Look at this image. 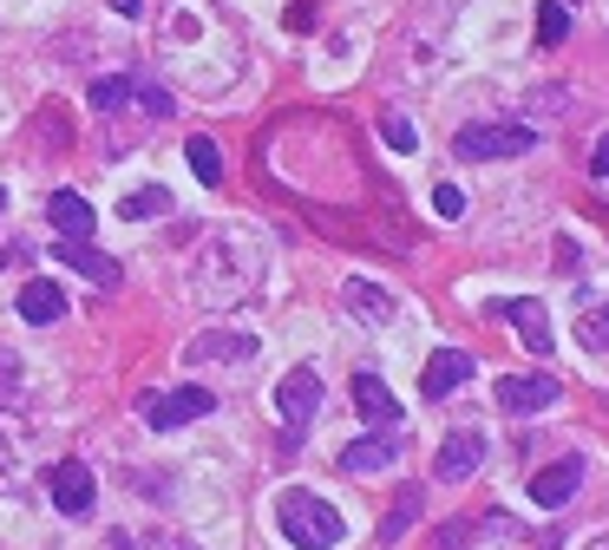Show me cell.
Returning <instances> with one entry per match:
<instances>
[{
	"instance_id": "19",
	"label": "cell",
	"mask_w": 609,
	"mask_h": 550,
	"mask_svg": "<svg viewBox=\"0 0 609 550\" xmlns=\"http://www.w3.org/2000/svg\"><path fill=\"white\" fill-rule=\"evenodd\" d=\"M538 39H544V46H564V39H571V13H564L558 0L538 7Z\"/></svg>"
},
{
	"instance_id": "22",
	"label": "cell",
	"mask_w": 609,
	"mask_h": 550,
	"mask_svg": "<svg viewBox=\"0 0 609 550\" xmlns=\"http://www.w3.org/2000/svg\"><path fill=\"white\" fill-rule=\"evenodd\" d=\"M125 92H131V79H98V85H92V105H98V112H118Z\"/></svg>"
},
{
	"instance_id": "9",
	"label": "cell",
	"mask_w": 609,
	"mask_h": 550,
	"mask_svg": "<svg viewBox=\"0 0 609 550\" xmlns=\"http://www.w3.org/2000/svg\"><path fill=\"white\" fill-rule=\"evenodd\" d=\"M459 381H472V354H459V348H440V354L426 361V374H420V394H426V400H446Z\"/></svg>"
},
{
	"instance_id": "18",
	"label": "cell",
	"mask_w": 609,
	"mask_h": 550,
	"mask_svg": "<svg viewBox=\"0 0 609 550\" xmlns=\"http://www.w3.org/2000/svg\"><path fill=\"white\" fill-rule=\"evenodd\" d=\"M348 308H354L361 321H387V315H394L387 289H374V282H348Z\"/></svg>"
},
{
	"instance_id": "6",
	"label": "cell",
	"mask_w": 609,
	"mask_h": 550,
	"mask_svg": "<svg viewBox=\"0 0 609 550\" xmlns=\"http://www.w3.org/2000/svg\"><path fill=\"white\" fill-rule=\"evenodd\" d=\"M499 407L505 413H544V407H558V381L551 374H512V381H499Z\"/></svg>"
},
{
	"instance_id": "3",
	"label": "cell",
	"mask_w": 609,
	"mask_h": 550,
	"mask_svg": "<svg viewBox=\"0 0 609 550\" xmlns=\"http://www.w3.org/2000/svg\"><path fill=\"white\" fill-rule=\"evenodd\" d=\"M453 151H459L466 164H492V157H518V151H531V125H466V131L453 138Z\"/></svg>"
},
{
	"instance_id": "26",
	"label": "cell",
	"mask_w": 609,
	"mask_h": 550,
	"mask_svg": "<svg viewBox=\"0 0 609 550\" xmlns=\"http://www.w3.org/2000/svg\"><path fill=\"white\" fill-rule=\"evenodd\" d=\"M138 98H144V112H151V118H171V92H164V85H144Z\"/></svg>"
},
{
	"instance_id": "16",
	"label": "cell",
	"mask_w": 609,
	"mask_h": 550,
	"mask_svg": "<svg viewBox=\"0 0 609 550\" xmlns=\"http://www.w3.org/2000/svg\"><path fill=\"white\" fill-rule=\"evenodd\" d=\"M59 262H72V269H85L98 289H118V262L112 256H98V249H85V243H66V249H52Z\"/></svg>"
},
{
	"instance_id": "1",
	"label": "cell",
	"mask_w": 609,
	"mask_h": 550,
	"mask_svg": "<svg viewBox=\"0 0 609 550\" xmlns=\"http://www.w3.org/2000/svg\"><path fill=\"white\" fill-rule=\"evenodd\" d=\"M276 525H282V538H289L295 550H335L341 538H348L341 512H335L328 499H315V492H282Z\"/></svg>"
},
{
	"instance_id": "30",
	"label": "cell",
	"mask_w": 609,
	"mask_h": 550,
	"mask_svg": "<svg viewBox=\"0 0 609 550\" xmlns=\"http://www.w3.org/2000/svg\"><path fill=\"white\" fill-rule=\"evenodd\" d=\"M0 203H7V197H0Z\"/></svg>"
},
{
	"instance_id": "25",
	"label": "cell",
	"mask_w": 609,
	"mask_h": 550,
	"mask_svg": "<svg viewBox=\"0 0 609 550\" xmlns=\"http://www.w3.org/2000/svg\"><path fill=\"white\" fill-rule=\"evenodd\" d=\"M433 210H440V217H466V190L440 184V190H433Z\"/></svg>"
},
{
	"instance_id": "5",
	"label": "cell",
	"mask_w": 609,
	"mask_h": 550,
	"mask_svg": "<svg viewBox=\"0 0 609 550\" xmlns=\"http://www.w3.org/2000/svg\"><path fill=\"white\" fill-rule=\"evenodd\" d=\"M216 400L203 394V387H177V394H151L144 400V426L151 433H171V426H190V420H203Z\"/></svg>"
},
{
	"instance_id": "15",
	"label": "cell",
	"mask_w": 609,
	"mask_h": 550,
	"mask_svg": "<svg viewBox=\"0 0 609 550\" xmlns=\"http://www.w3.org/2000/svg\"><path fill=\"white\" fill-rule=\"evenodd\" d=\"M387 466H394V440H354V446L341 453V472H354V479L387 472Z\"/></svg>"
},
{
	"instance_id": "11",
	"label": "cell",
	"mask_w": 609,
	"mask_h": 550,
	"mask_svg": "<svg viewBox=\"0 0 609 550\" xmlns=\"http://www.w3.org/2000/svg\"><path fill=\"white\" fill-rule=\"evenodd\" d=\"M577 479H584V466H577V459H558V466H544V472L531 479V505H544V512H551V505H564V499L577 492Z\"/></svg>"
},
{
	"instance_id": "23",
	"label": "cell",
	"mask_w": 609,
	"mask_h": 550,
	"mask_svg": "<svg viewBox=\"0 0 609 550\" xmlns=\"http://www.w3.org/2000/svg\"><path fill=\"white\" fill-rule=\"evenodd\" d=\"M380 131H387V144H394V151H413V125H407L400 112H387V118H380Z\"/></svg>"
},
{
	"instance_id": "17",
	"label": "cell",
	"mask_w": 609,
	"mask_h": 550,
	"mask_svg": "<svg viewBox=\"0 0 609 550\" xmlns=\"http://www.w3.org/2000/svg\"><path fill=\"white\" fill-rule=\"evenodd\" d=\"M420 512H426V499H420V485H400V499H394V512H387V525H380V538H387V545H400V538H407V525H413Z\"/></svg>"
},
{
	"instance_id": "24",
	"label": "cell",
	"mask_w": 609,
	"mask_h": 550,
	"mask_svg": "<svg viewBox=\"0 0 609 550\" xmlns=\"http://www.w3.org/2000/svg\"><path fill=\"white\" fill-rule=\"evenodd\" d=\"M151 210H164V190H131L125 197V217H151Z\"/></svg>"
},
{
	"instance_id": "29",
	"label": "cell",
	"mask_w": 609,
	"mask_h": 550,
	"mask_svg": "<svg viewBox=\"0 0 609 550\" xmlns=\"http://www.w3.org/2000/svg\"><path fill=\"white\" fill-rule=\"evenodd\" d=\"M112 550H131V538H125V531H118V538H112Z\"/></svg>"
},
{
	"instance_id": "14",
	"label": "cell",
	"mask_w": 609,
	"mask_h": 550,
	"mask_svg": "<svg viewBox=\"0 0 609 550\" xmlns=\"http://www.w3.org/2000/svg\"><path fill=\"white\" fill-rule=\"evenodd\" d=\"M256 354V335H197L190 341V361H249Z\"/></svg>"
},
{
	"instance_id": "28",
	"label": "cell",
	"mask_w": 609,
	"mask_h": 550,
	"mask_svg": "<svg viewBox=\"0 0 609 550\" xmlns=\"http://www.w3.org/2000/svg\"><path fill=\"white\" fill-rule=\"evenodd\" d=\"M112 7H118V13H138V0H112Z\"/></svg>"
},
{
	"instance_id": "7",
	"label": "cell",
	"mask_w": 609,
	"mask_h": 550,
	"mask_svg": "<svg viewBox=\"0 0 609 550\" xmlns=\"http://www.w3.org/2000/svg\"><path fill=\"white\" fill-rule=\"evenodd\" d=\"M479 459H485V440L459 426V433H446V446H440V466H433V472H440L446 485H459V479H472V472H479Z\"/></svg>"
},
{
	"instance_id": "27",
	"label": "cell",
	"mask_w": 609,
	"mask_h": 550,
	"mask_svg": "<svg viewBox=\"0 0 609 550\" xmlns=\"http://www.w3.org/2000/svg\"><path fill=\"white\" fill-rule=\"evenodd\" d=\"M590 171H597V177H609V131L597 138V157H590Z\"/></svg>"
},
{
	"instance_id": "20",
	"label": "cell",
	"mask_w": 609,
	"mask_h": 550,
	"mask_svg": "<svg viewBox=\"0 0 609 550\" xmlns=\"http://www.w3.org/2000/svg\"><path fill=\"white\" fill-rule=\"evenodd\" d=\"M184 151H190V171H197V177H203V184H216V177H223V151H216V144H210V138H190V144H184Z\"/></svg>"
},
{
	"instance_id": "4",
	"label": "cell",
	"mask_w": 609,
	"mask_h": 550,
	"mask_svg": "<svg viewBox=\"0 0 609 550\" xmlns=\"http://www.w3.org/2000/svg\"><path fill=\"white\" fill-rule=\"evenodd\" d=\"M46 492H52V512H66V518H85V512H92V499H98V485H92V466H85V459H59V466L46 472Z\"/></svg>"
},
{
	"instance_id": "21",
	"label": "cell",
	"mask_w": 609,
	"mask_h": 550,
	"mask_svg": "<svg viewBox=\"0 0 609 550\" xmlns=\"http://www.w3.org/2000/svg\"><path fill=\"white\" fill-rule=\"evenodd\" d=\"M577 335H584V341H590L597 354H609V302H604V308H590V315L577 321Z\"/></svg>"
},
{
	"instance_id": "10",
	"label": "cell",
	"mask_w": 609,
	"mask_h": 550,
	"mask_svg": "<svg viewBox=\"0 0 609 550\" xmlns=\"http://www.w3.org/2000/svg\"><path fill=\"white\" fill-rule=\"evenodd\" d=\"M354 407H361L367 426H394L400 420V407H394V394H387L380 374H354Z\"/></svg>"
},
{
	"instance_id": "2",
	"label": "cell",
	"mask_w": 609,
	"mask_h": 550,
	"mask_svg": "<svg viewBox=\"0 0 609 550\" xmlns=\"http://www.w3.org/2000/svg\"><path fill=\"white\" fill-rule=\"evenodd\" d=\"M276 413H282V433L302 440L315 426V413H321V374L315 367H289L282 387H276Z\"/></svg>"
},
{
	"instance_id": "13",
	"label": "cell",
	"mask_w": 609,
	"mask_h": 550,
	"mask_svg": "<svg viewBox=\"0 0 609 550\" xmlns=\"http://www.w3.org/2000/svg\"><path fill=\"white\" fill-rule=\"evenodd\" d=\"M505 315H512V328L525 335V348H531V354H551V321H544V302H505Z\"/></svg>"
},
{
	"instance_id": "8",
	"label": "cell",
	"mask_w": 609,
	"mask_h": 550,
	"mask_svg": "<svg viewBox=\"0 0 609 550\" xmlns=\"http://www.w3.org/2000/svg\"><path fill=\"white\" fill-rule=\"evenodd\" d=\"M46 223H52V230H59L66 243H85L98 217H92V203H85L79 190H52V203H46Z\"/></svg>"
},
{
	"instance_id": "12",
	"label": "cell",
	"mask_w": 609,
	"mask_h": 550,
	"mask_svg": "<svg viewBox=\"0 0 609 550\" xmlns=\"http://www.w3.org/2000/svg\"><path fill=\"white\" fill-rule=\"evenodd\" d=\"M20 315H26L33 328L59 321V315H66V289H59V282H26V289H20Z\"/></svg>"
}]
</instances>
